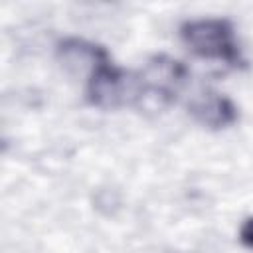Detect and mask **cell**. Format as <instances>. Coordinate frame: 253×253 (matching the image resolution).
Wrapping results in <instances>:
<instances>
[{
    "mask_svg": "<svg viewBox=\"0 0 253 253\" xmlns=\"http://www.w3.org/2000/svg\"><path fill=\"white\" fill-rule=\"evenodd\" d=\"M184 45L204 59H217L231 67H245V57L235 28L225 18H198L180 26Z\"/></svg>",
    "mask_w": 253,
    "mask_h": 253,
    "instance_id": "obj_1",
    "label": "cell"
},
{
    "mask_svg": "<svg viewBox=\"0 0 253 253\" xmlns=\"http://www.w3.org/2000/svg\"><path fill=\"white\" fill-rule=\"evenodd\" d=\"M188 79V69L182 61L168 55H154L142 71H138L140 95L136 107L142 111H164L176 101V95Z\"/></svg>",
    "mask_w": 253,
    "mask_h": 253,
    "instance_id": "obj_2",
    "label": "cell"
},
{
    "mask_svg": "<svg viewBox=\"0 0 253 253\" xmlns=\"http://www.w3.org/2000/svg\"><path fill=\"white\" fill-rule=\"evenodd\" d=\"M140 95L138 73L115 65L111 59L99 63L87 79V101L99 109L136 107Z\"/></svg>",
    "mask_w": 253,
    "mask_h": 253,
    "instance_id": "obj_3",
    "label": "cell"
},
{
    "mask_svg": "<svg viewBox=\"0 0 253 253\" xmlns=\"http://www.w3.org/2000/svg\"><path fill=\"white\" fill-rule=\"evenodd\" d=\"M190 115L196 123H200L206 128L211 130H223L233 126L239 121V109L237 105L223 93H217L213 89H206L192 97L188 105Z\"/></svg>",
    "mask_w": 253,
    "mask_h": 253,
    "instance_id": "obj_4",
    "label": "cell"
},
{
    "mask_svg": "<svg viewBox=\"0 0 253 253\" xmlns=\"http://www.w3.org/2000/svg\"><path fill=\"white\" fill-rule=\"evenodd\" d=\"M57 57L65 67L73 71L87 69L89 73L103 61L111 59L107 49L99 43L81 40V38H65L57 43Z\"/></svg>",
    "mask_w": 253,
    "mask_h": 253,
    "instance_id": "obj_5",
    "label": "cell"
},
{
    "mask_svg": "<svg viewBox=\"0 0 253 253\" xmlns=\"http://www.w3.org/2000/svg\"><path fill=\"white\" fill-rule=\"evenodd\" d=\"M239 241L245 245V247H251L253 249V215L247 217L239 229Z\"/></svg>",
    "mask_w": 253,
    "mask_h": 253,
    "instance_id": "obj_6",
    "label": "cell"
}]
</instances>
